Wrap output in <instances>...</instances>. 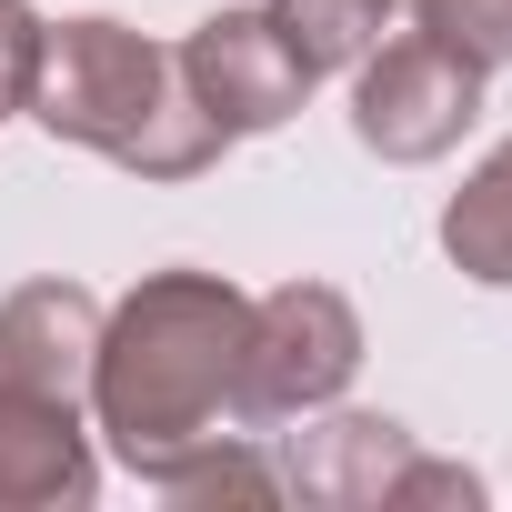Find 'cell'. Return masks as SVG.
I'll use <instances>...</instances> for the list:
<instances>
[{"mask_svg":"<svg viewBox=\"0 0 512 512\" xmlns=\"http://www.w3.org/2000/svg\"><path fill=\"white\" fill-rule=\"evenodd\" d=\"M241 322L251 292L221 272H141L111 312H101V352H91V432L111 442L121 472H141L151 492L221 442L231 422V382H241Z\"/></svg>","mask_w":512,"mask_h":512,"instance_id":"obj_1","label":"cell"},{"mask_svg":"<svg viewBox=\"0 0 512 512\" xmlns=\"http://www.w3.org/2000/svg\"><path fill=\"white\" fill-rule=\"evenodd\" d=\"M21 121H41L51 141L101 151L141 181H201L231 151L221 121L201 111V91L181 81V51L131 31V21H101V11L91 21H41Z\"/></svg>","mask_w":512,"mask_h":512,"instance_id":"obj_2","label":"cell"},{"mask_svg":"<svg viewBox=\"0 0 512 512\" xmlns=\"http://www.w3.org/2000/svg\"><path fill=\"white\" fill-rule=\"evenodd\" d=\"M352 372H362V312L332 282H272V292H251V322H241L231 422H251V432L302 422V412L342 402Z\"/></svg>","mask_w":512,"mask_h":512,"instance_id":"obj_3","label":"cell"},{"mask_svg":"<svg viewBox=\"0 0 512 512\" xmlns=\"http://www.w3.org/2000/svg\"><path fill=\"white\" fill-rule=\"evenodd\" d=\"M352 141L392 171H422L442 161L472 121H482V61H462L452 41L432 31H402V41H372L352 61Z\"/></svg>","mask_w":512,"mask_h":512,"instance_id":"obj_4","label":"cell"},{"mask_svg":"<svg viewBox=\"0 0 512 512\" xmlns=\"http://www.w3.org/2000/svg\"><path fill=\"white\" fill-rule=\"evenodd\" d=\"M181 51V81L201 91V111L221 121V141H251V131H282L302 101H312V61L302 41L272 21V11H211L201 31L171 41Z\"/></svg>","mask_w":512,"mask_h":512,"instance_id":"obj_5","label":"cell"},{"mask_svg":"<svg viewBox=\"0 0 512 512\" xmlns=\"http://www.w3.org/2000/svg\"><path fill=\"white\" fill-rule=\"evenodd\" d=\"M101 492V442L71 392L0 382V512H81Z\"/></svg>","mask_w":512,"mask_h":512,"instance_id":"obj_6","label":"cell"},{"mask_svg":"<svg viewBox=\"0 0 512 512\" xmlns=\"http://www.w3.org/2000/svg\"><path fill=\"white\" fill-rule=\"evenodd\" d=\"M412 462V432L392 412H302V432L282 442V492L322 502V512H382L392 482Z\"/></svg>","mask_w":512,"mask_h":512,"instance_id":"obj_7","label":"cell"},{"mask_svg":"<svg viewBox=\"0 0 512 512\" xmlns=\"http://www.w3.org/2000/svg\"><path fill=\"white\" fill-rule=\"evenodd\" d=\"M91 352H101V292L81 282H21L0 302V382L31 392H91Z\"/></svg>","mask_w":512,"mask_h":512,"instance_id":"obj_8","label":"cell"},{"mask_svg":"<svg viewBox=\"0 0 512 512\" xmlns=\"http://www.w3.org/2000/svg\"><path fill=\"white\" fill-rule=\"evenodd\" d=\"M442 251L452 272L482 282V292H512V131L472 161V181L442 201Z\"/></svg>","mask_w":512,"mask_h":512,"instance_id":"obj_9","label":"cell"},{"mask_svg":"<svg viewBox=\"0 0 512 512\" xmlns=\"http://www.w3.org/2000/svg\"><path fill=\"white\" fill-rule=\"evenodd\" d=\"M272 21L302 41L312 71H352V61L392 31V0H272Z\"/></svg>","mask_w":512,"mask_h":512,"instance_id":"obj_10","label":"cell"},{"mask_svg":"<svg viewBox=\"0 0 512 512\" xmlns=\"http://www.w3.org/2000/svg\"><path fill=\"white\" fill-rule=\"evenodd\" d=\"M161 492H171V502H282V462H262L241 432H221V442H201Z\"/></svg>","mask_w":512,"mask_h":512,"instance_id":"obj_11","label":"cell"},{"mask_svg":"<svg viewBox=\"0 0 512 512\" xmlns=\"http://www.w3.org/2000/svg\"><path fill=\"white\" fill-rule=\"evenodd\" d=\"M412 31H432V41H452L462 61L502 71V61H512V0H412Z\"/></svg>","mask_w":512,"mask_h":512,"instance_id":"obj_12","label":"cell"},{"mask_svg":"<svg viewBox=\"0 0 512 512\" xmlns=\"http://www.w3.org/2000/svg\"><path fill=\"white\" fill-rule=\"evenodd\" d=\"M422 502H452V512H472V502H482V472H472V462H422V452H412L382 512H422Z\"/></svg>","mask_w":512,"mask_h":512,"instance_id":"obj_13","label":"cell"},{"mask_svg":"<svg viewBox=\"0 0 512 512\" xmlns=\"http://www.w3.org/2000/svg\"><path fill=\"white\" fill-rule=\"evenodd\" d=\"M31 51H41V11H31V0H0V121H21Z\"/></svg>","mask_w":512,"mask_h":512,"instance_id":"obj_14","label":"cell"}]
</instances>
